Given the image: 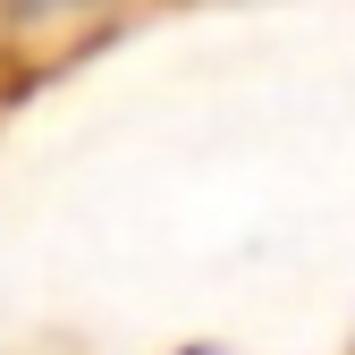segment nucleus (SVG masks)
<instances>
[{"instance_id": "f257e3e1", "label": "nucleus", "mask_w": 355, "mask_h": 355, "mask_svg": "<svg viewBox=\"0 0 355 355\" xmlns=\"http://www.w3.org/2000/svg\"><path fill=\"white\" fill-rule=\"evenodd\" d=\"M17 17H42V9H68V0H9Z\"/></svg>"}]
</instances>
